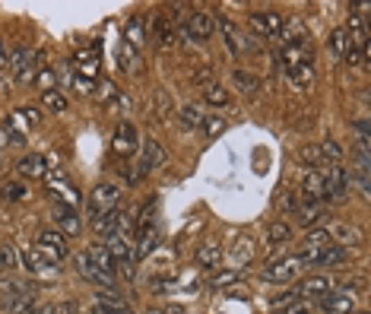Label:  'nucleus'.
I'll return each instance as SVG.
<instances>
[{
    "label": "nucleus",
    "mask_w": 371,
    "mask_h": 314,
    "mask_svg": "<svg viewBox=\"0 0 371 314\" xmlns=\"http://www.w3.org/2000/svg\"><path fill=\"white\" fill-rule=\"evenodd\" d=\"M42 61H45V54L42 51H32V48H13V54L7 57V67L13 70V79L16 83H35V73L42 70Z\"/></svg>",
    "instance_id": "obj_1"
},
{
    "label": "nucleus",
    "mask_w": 371,
    "mask_h": 314,
    "mask_svg": "<svg viewBox=\"0 0 371 314\" xmlns=\"http://www.w3.org/2000/svg\"><path fill=\"white\" fill-rule=\"evenodd\" d=\"M121 207V187L105 181V185H95L89 200H86V210H89V222L99 219L105 213H114V210Z\"/></svg>",
    "instance_id": "obj_2"
},
{
    "label": "nucleus",
    "mask_w": 371,
    "mask_h": 314,
    "mask_svg": "<svg viewBox=\"0 0 371 314\" xmlns=\"http://www.w3.org/2000/svg\"><path fill=\"white\" fill-rule=\"evenodd\" d=\"M213 32H216V19L207 13V10H194V13L184 19V26L178 29V36L184 38L187 45L207 42V38H213Z\"/></svg>",
    "instance_id": "obj_3"
},
{
    "label": "nucleus",
    "mask_w": 371,
    "mask_h": 314,
    "mask_svg": "<svg viewBox=\"0 0 371 314\" xmlns=\"http://www.w3.org/2000/svg\"><path fill=\"white\" fill-rule=\"evenodd\" d=\"M324 171V194L327 197L324 200H333V203H340V200L349 197V187H352V175L346 165H327Z\"/></svg>",
    "instance_id": "obj_4"
},
{
    "label": "nucleus",
    "mask_w": 371,
    "mask_h": 314,
    "mask_svg": "<svg viewBox=\"0 0 371 314\" xmlns=\"http://www.w3.org/2000/svg\"><path fill=\"white\" fill-rule=\"evenodd\" d=\"M324 314H356V292L352 285H336L324 299H317Z\"/></svg>",
    "instance_id": "obj_5"
},
{
    "label": "nucleus",
    "mask_w": 371,
    "mask_h": 314,
    "mask_svg": "<svg viewBox=\"0 0 371 314\" xmlns=\"http://www.w3.org/2000/svg\"><path fill=\"white\" fill-rule=\"evenodd\" d=\"M159 242H162V228H159L156 219L136 226V232H134V260H146V257L159 248Z\"/></svg>",
    "instance_id": "obj_6"
},
{
    "label": "nucleus",
    "mask_w": 371,
    "mask_h": 314,
    "mask_svg": "<svg viewBox=\"0 0 371 314\" xmlns=\"http://www.w3.org/2000/svg\"><path fill=\"white\" fill-rule=\"evenodd\" d=\"M301 270H305V264H301L299 254H295V257H279V260L267 264L260 276H264L267 283H292V279L301 276Z\"/></svg>",
    "instance_id": "obj_7"
},
{
    "label": "nucleus",
    "mask_w": 371,
    "mask_h": 314,
    "mask_svg": "<svg viewBox=\"0 0 371 314\" xmlns=\"http://www.w3.org/2000/svg\"><path fill=\"white\" fill-rule=\"evenodd\" d=\"M35 248L42 251L45 257H51L54 264H61V260H67V254H70V244H67V238L57 232V228H42L35 238Z\"/></svg>",
    "instance_id": "obj_8"
},
{
    "label": "nucleus",
    "mask_w": 371,
    "mask_h": 314,
    "mask_svg": "<svg viewBox=\"0 0 371 314\" xmlns=\"http://www.w3.org/2000/svg\"><path fill=\"white\" fill-rule=\"evenodd\" d=\"M283 22L285 19L276 13V10H254V13L248 16L251 32H254V36H264V38H276Z\"/></svg>",
    "instance_id": "obj_9"
},
{
    "label": "nucleus",
    "mask_w": 371,
    "mask_h": 314,
    "mask_svg": "<svg viewBox=\"0 0 371 314\" xmlns=\"http://www.w3.org/2000/svg\"><path fill=\"white\" fill-rule=\"evenodd\" d=\"M22 267H26L32 276H45V279L57 276V270H61V267H57L51 257H45L38 248H26V251H22Z\"/></svg>",
    "instance_id": "obj_10"
},
{
    "label": "nucleus",
    "mask_w": 371,
    "mask_h": 314,
    "mask_svg": "<svg viewBox=\"0 0 371 314\" xmlns=\"http://www.w3.org/2000/svg\"><path fill=\"white\" fill-rule=\"evenodd\" d=\"M111 150L118 152V156H130V152L140 150V134H136V127L130 121L118 124V130H114V140H111Z\"/></svg>",
    "instance_id": "obj_11"
},
{
    "label": "nucleus",
    "mask_w": 371,
    "mask_h": 314,
    "mask_svg": "<svg viewBox=\"0 0 371 314\" xmlns=\"http://www.w3.org/2000/svg\"><path fill=\"white\" fill-rule=\"evenodd\" d=\"M165 162H168V152H165L156 140L146 136V140L140 143V171H143V175H150V171L162 168Z\"/></svg>",
    "instance_id": "obj_12"
},
{
    "label": "nucleus",
    "mask_w": 371,
    "mask_h": 314,
    "mask_svg": "<svg viewBox=\"0 0 371 314\" xmlns=\"http://www.w3.org/2000/svg\"><path fill=\"white\" fill-rule=\"evenodd\" d=\"M48 197H51V203H54V207H67V210H77L79 207V191L73 185H67L64 178L61 181H51L48 185Z\"/></svg>",
    "instance_id": "obj_13"
},
{
    "label": "nucleus",
    "mask_w": 371,
    "mask_h": 314,
    "mask_svg": "<svg viewBox=\"0 0 371 314\" xmlns=\"http://www.w3.org/2000/svg\"><path fill=\"white\" fill-rule=\"evenodd\" d=\"M333 289V283H330V276H324V273H317V276H308V279H301L299 285H295V295L299 299H324V295Z\"/></svg>",
    "instance_id": "obj_14"
},
{
    "label": "nucleus",
    "mask_w": 371,
    "mask_h": 314,
    "mask_svg": "<svg viewBox=\"0 0 371 314\" xmlns=\"http://www.w3.org/2000/svg\"><path fill=\"white\" fill-rule=\"evenodd\" d=\"M152 42L159 51H171L178 45V26L168 19V16H159L156 26H152Z\"/></svg>",
    "instance_id": "obj_15"
},
{
    "label": "nucleus",
    "mask_w": 371,
    "mask_h": 314,
    "mask_svg": "<svg viewBox=\"0 0 371 314\" xmlns=\"http://www.w3.org/2000/svg\"><path fill=\"white\" fill-rule=\"evenodd\" d=\"M324 216H327V207H324V203H317V200H301L299 207H295V219H299L301 228L321 226Z\"/></svg>",
    "instance_id": "obj_16"
},
{
    "label": "nucleus",
    "mask_w": 371,
    "mask_h": 314,
    "mask_svg": "<svg viewBox=\"0 0 371 314\" xmlns=\"http://www.w3.org/2000/svg\"><path fill=\"white\" fill-rule=\"evenodd\" d=\"M3 311L7 314H32L35 311V295L26 289H10V295H3Z\"/></svg>",
    "instance_id": "obj_17"
},
{
    "label": "nucleus",
    "mask_w": 371,
    "mask_h": 314,
    "mask_svg": "<svg viewBox=\"0 0 371 314\" xmlns=\"http://www.w3.org/2000/svg\"><path fill=\"white\" fill-rule=\"evenodd\" d=\"M216 26L222 29V36H226V45H228V51H232V54H242V51H254V48H257V45H254V38H244L242 32L235 29V22L219 19Z\"/></svg>",
    "instance_id": "obj_18"
},
{
    "label": "nucleus",
    "mask_w": 371,
    "mask_h": 314,
    "mask_svg": "<svg viewBox=\"0 0 371 314\" xmlns=\"http://www.w3.org/2000/svg\"><path fill=\"white\" fill-rule=\"evenodd\" d=\"M73 264H77V273L86 279V283H93V285H111V283H114V276L102 273L99 267H95L93 260L86 257V251H83V254H77V260H73Z\"/></svg>",
    "instance_id": "obj_19"
},
{
    "label": "nucleus",
    "mask_w": 371,
    "mask_h": 314,
    "mask_svg": "<svg viewBox=\"0 0 371 314\" xmlns=\"http://www.w3.org/2000/svg\"><path fill=\"white\" fill-rule=\"evenodd\" d=\"M124 42L136 51L150 42V29H146V19H143V16H130L127 19V26H124Z\"/></svg>",
    "instance_id": "obj_20"
},
{
    "label": "nucleus",
    "mask_w": 371,
    "mask_h": 314,
    "mask_svg": "<svg viewBox=\"0 0 371 314\" xmlns=\"http://www.w3.org/2000/svg\"><path fill=\"white\" fill-rule=\"evenodd\" d=\"M301 200H317V203H327V194H324V171L321 168H314L305 175V185H301Z\"/></svg>",
    "instance_id": "obj_21"
},
{
    "label": "nucleus",
    "mask_w": 371,
    "mask_h": 314,
    "mask_svg": "<svg viewBox=\"0 0 371 314\" xmlns=\"http://www.w3.org/2000/svg\"><path fill=\"white\" fill-rule=\"evenodd\" d=\"M54 219H57V232L64 238H73L79 235V228H83V222H79L77 210H67V207H54Z\"/></svg>",
    "instance_id": "obj_22"
},
{
    "label": "nucleus",
    "mask_w": 371,
    "mask_h": 314,
    "mask_svg": "<svg viewBox=\"0 0 371 314\" xmlns=\"http://www.w3.org/2000/svg\"><path fill=\"white\" fill-rule=\"evenodd\" d=\"M285 79L295 86V89H308L314 83V64L311 61H301L295 67H285Z\"/></svg>",
    "instance_id": "obj_23"
},
{
    "label": "nucleus",
    "mask_w": 371,
    "mask_h": 314,
    "mask_svg": "<svg viewBox=\"0 0 371 314\" xmlns=\"http://www.w3.org/2000/svg\"><path fill=\"white\" fill-rule=\"evenodd\" d=\"M327 232H330V242L340 244V248H349V244L362 242V232H358L356 226H346V222H336V226L327 228Z\"/></svg>",
    "instance_id": "obj_24"
},
{
    "label": "nucleus",
    "mask_w": 371,
    "mask_h": 314,
    "mask_svg": "<svg viewBox=\"0 0 371 314\" xmlns=\"http://www.w3.org/2000/svg\"><path fill=\"white\" fill-rule=\"evenodd\" d=\"M276 38L283 42V48H285V45H305V48H308V32H305V26H301L299 19L283 22V29H279Z\"/></svg>",
    "instance_id": "obj_25"
},
{
    "label": "nucleus",
    "mask_w": 371,
    "mask_h": 314,
    "mask_svg": "<svg viewBox=\"0 0 371 314\" xmlns=\"http://www.w3.org/2000/svg\"><path fill=\"white\" fill-rule=\"evenodd\" d=\"M16 168H19L22 178H35V181L38 178H48V165H45V156H35V152H32V156H22Z\"/></svg>",
    "instance_id": "obj_26"
},
{
    "label": "nucleus",
    "mask_w": 371,
    "mask_h": 314,
    "mask_svg": "<svg viewBox=\"0 0 371 314\" xmlns=\"http://www.w3.org/2000/svg\"><path fill=\"white\" fill-rule=\"evenodd\" d=\"M73 64H77L73 67V77H83V79H89V83H95V77H99V57L79 51Z\"/></svg>",
    "instance_id": "obj_27"
},
{
    "label": "nucleus",
    "mask_w": 371,
    "mask_h": 314,
    "mask_svg": "<svg viewBox=\"0 0 371 314\" xmlns=\"http://www.w3.org/2000/svg\"><path fill=\"white\" fill-rule=\"evenodd\" d=\"M222 264V244L216 242H207L197 248V267H203V270H216V267Z\"/></svg>",
    "instance_id": "obj_28"
},
{
    "label": "nucleus",
    "mask_w": 371,
    "mask_h": 314,
    "mask_svg": "<svg viewBox=\"0 0 371 314\" xmlns=\"http://www.w3.org/2000/svg\"><path fill=\"white\" fill-rule=\"evenodd\" d=\"M330 232L327 228H311L305 235V242H301V251L299 254H317V251H324V248H330Z\"/></svg>",
    "instance_id": "obj_29"
},
{
    "label": "nucleus",
    "mask_w": 371,
    "mask_h": 314,
    "mask_svg": "<svg viewBox=\"0 0 371 314\" xmlns=\"http://www.w3.org/2000/svg\"><path fill=\"white\" fill-rule=\"evenodd\" d=\"M86 257H89V260H93V264L99 267L102 273H108V276H118V273H114V257L108 254L105 244H89V248H86Z\"/></svg>",
    "instance_id": "obj_30"
},
{
    "label": "nucleus",
    "mask_w": 371,
    "mask_h": 314,
    "mask_svg": "<svg viewBox=\"0 0 371 314\" xmlns=\"http://www.w3.org/2000/svg\"><path fill=\"white\" fill-rule=\"evenodd\" d=\"M232 86H235L242 95H257L260 93V77H254L251 70H235L232 73Z\"/></svg>",
    "instance_id": "obj_31"
},
{
    "label": "nucleus",
    "mask_w": 371,
    "mask_h": 314,
    "mask_svg": "<svg viewBox=\"0 0 371 314\" xmlns=\"http://www.w3.org/2000/svg\"><path fill=\"white\" fill-rule=\"evenodd\" d=\"M346 260H349V248L330 244V248H324L321 254H317V264H314V267H342Z\"/></svg>",
    "instance_id": "obj_32"
},
{
    "label": "nucleus",
    "mask_w": 371,
    "mask_h": 314,
    "mask_svg": "<svg viewBox=\"0 0 371 314\" xmlns=\"http://www.w3.org/2000/svg\"><path fill=\"white\" fill-rule=\"evenodd\" d=\"M203 121H207V114H203L200 105H184L181 114H178L181 130H197V127H203Z\"/></svg>",
    "instance_id": "obj_33"
},
{
    "label": "nucleus",
    "mask_w": 371,
    "mask_h": 314,
    "mask_svg": "<svg viewBox=\"0 0 371 314\" xmlns=\"http://www.w3.org/2000/svg\"><path fill=\"white\" fill-rule=\"evenodd\" d=\"M95 308H102V311H114V314H134L127 308V301H124L121 295H114V292H99V295H95Z\"/></svg>",
    "instance_id": "obj_34"
},
{
    "label": "nucleus",
    "mask_w": 371,
    "mask_h": 314,
    "mask_svg": "<svg viewBox=\"0 0 371 314\" xmlns=\"http://www.w3.org/2000/svg\"><path fill=\"white\" fill-rule=\"evenodd\" d=\"M118 61H121L118 67H124V70H130V73H136V70H140V51H136V48H130L127 42H121V45H118Z\"/></svg>",
    "instance_id": "obj_35"
},
{
    "label": "nucleus",
    "mask_w": 371,
    "mask_h": 314,
    "mask_svg": "<svg viewBox=\"0 0 371 314\" xmlns=\"http://www.w3.org/2000/svg\"><path fill=\"white\" fill-rule=\"evenodd\" d=\"M352 48H356V45H352V38H349V32H346V29H336L333 36H330V51H333L336 57H346Z\"/></svg>",
    "instance_id": "obj_36"
},
{
    "label": "nucleus",
    "mask_w": 371,
    "mask_h": 314,
    "mask_svg": "<svg viewBox=\"0 0 371 314\" xmlns=\"http://www.w3.org/2000/svg\"><path fill=\"white\" fill-rule=\"evenodd\" d=\"M228 99H232V95H228V89H222L219 83H213V86H207V89H203V102H207V105H213V108H226Z\"/></svg>",
    "instance_id": "obj_37"
},
{
    "label": "nucleus",
    "mask_w": 371,
    "mask_h": 314,
    "mask_svg": "<svg viewBox=\"0 0 371 314\" xmlns=\"http://www.w3.org/2000/svg\"><path fill=\"white\" fill-rule=\"evenodd\" d=\"M42 102H45V108H48V111H54V114H64L67 108H70V102H67V95L61 93V89L42 93Z\"/></svg>",
    "instance_id": "obj_38"
},
{
    "label": "nucleus",
    "mask_w": 371,
    "mask_h": 314,
    "mask_svg": "<svg viewBox=\"0 0 371 314\" xmlns=\"http://www.w3.org/2000/svg\"><path fill=\"white\" fill-rule=\"evenodd\" d=\"M299 159L308 165V171L327 168V162H324V156H321V150H317V146H301V150H299Z\"/></svg>",
    "instance_id": "obj_39"
},
{
    "label": "nucleus",
    "mask_w": 371,
    "mask_h": 314,
    "mask_svg": "<svg viewBox=\"0 0 371 314\" xmlns=\"http://www.w3.org/2000/svg\"><path fill=\"white\" fill-rule=\"evenodd\" d=\"M317 150H321V156H324V162H327V165H340L342 162V146L336 140L317 143Z\"/></svg>",
    "instance_id": "obj_40"
},
{
    "label": "nucleus",
    "mask_w": 371,
    "mask_h": 314,
    "mask_svg": "<svg viewBox=\"0 0 371 314\" xmlns=\"http://www.w3.org/2000/svg\"><path fill=\"white\" fill-rule=\"evenodd\" d=\"M226 118H222V114H207V121H203V136H207V140H216V136L219 134H226Z\"/></svg>",
    "instance_id": "obj_41"
},
{
    "label": "nucleus",
    "mask_w": 371,
    "mask_h": 314,
    "mask_svg": "<svg viewBox=\"0 0 371 314\" xmlns=\"http://www.w3.org/2000/svg\"><path fill=\"white\" fill-rule=\"evenodd\" d=\"M238 279H242V273H238V270H219V273H213V276L207 279V285H210V289H226V285L238 283Z\"/></svg>",
    "instance_id": "obj_42"
},
{
    "label": "nucleus",
    "mask_w": 371,
    "mask_h": 314,
    "mask_svg": "<svg viewBox=\"0 0 371 314\" xmlns=\"http://www.w3.org/2000/svg\"><path fill=\"white\" fill-rule=\"evenodd\" d=\"M0 197H3V200H26L29 187L22 185V181H7V185L0 187Z\"/></svg>",
    "instance_id": "obj_43"
},
{
    "label": "nucleus",
    "mask_w": 371,
    "mask_h": 314,
    "mask_svg": "<svg viewBox=\"0 0 371 314\" xmlns=\"http://www.w3.org/2000/svg\"><path fill=\"white\" fill-rule=\"evenodd\" d=\"M289 238H292V228L285 226V222H273L270 232H267V242L270 244H285Z\"/></svg>",
    "instance_id": "obj_44"
},
{
    "label": "nucleus",
    "mask_w": 371,
    "mask_h": 314,
    "mask_svg": "<svg viewBox=\"0 0 371 314\" xmlns=\"http://www.w3.org/2000/svg\"><path fill=\"white\" fill-rule=\"evenodd\" d=\"M35 83L42 86V93H51V89H57V73L48 70V67H42V70L35 73Z\"/></svg>",
    "instance_id": "obj_45"
},
{
    "label": "nucleus",
    "mask_w": 371,
    "mask_h": 314,
    "mask_svg": "<svg viewBox=\"0 0 371 314\" xmlns=\"http://www.w3.org/2000/svg\"><path fill=\"white\" fill-rule=\"evenodd\" d=\"M22 264V254L16 248H10V244H3V267H10V270H13V267H19Z\"/></svg>",
    "instance_id": "obj_46"
},
{
    "label": "nucleus",
    "mask_w": 371,
    "mask_h": 314,
    "mask_svg": "<svg viewBox=\"0 0 371 314\" xmlns=\"http://www.w3.org/2000/svg\"><path fill=\"white\" fill-rule=\"evenodd\" d=\"M292 301H299V295H295V289H292V292H283V295H276V299H273L270 305H273V311H283V308H285V305H292Z\"/></svg>",
    "instance_id": "obj_47"
},
{
    "label": "nucleus",
    "mask_w": 371,
    "mask_h": 314,
    "mask_svg": "<svg viewBox=\"0 0 371 314\" xmlns=\"http://www.w3.org/2000/svg\"><path fill=\"white\" fill-rule=\"evenodd\" d=\"M276 314H311V305H308L305 299H299V301H292V305H285L283 311H276Z\"/></svg>",
    "instance_id": "obj_48"
},
{
    "label": "nucleus",
    "mask_w": 371,
    "mask_h": 314,
    "mask_svg": "<svg viewBox=\"0 0 371 314\" xmlns=\"http://www.w3.org/2000/svg\"><path fill=\"white\" fill-rule=\"evenodd\" d=\"M95 95H99V102H105V105H108V102L118 95V89H114V83H108V79H105V83L99 86V93H95Z\"/></svg>",
    "instance_id": "obj_49"
},
{
    "label": "nucleus",
    "mask_w": 371,
    "mask_h": 314,
    "mask_svg": "<svg viewBox=\"0 0 371 314\" xmlns=\"http://www.w3.org/2000/svg\"><path fill=\"white\" fill-rule=\"evenodd\" d=\"M19 111L26 114V121L32 124V127H38V121H42V111H38V108H32V105H29V108H19Z\"/></svg>",
    "instance_id": "obj_50"
},
{
    "label": "nucleus",
    "mask_w": 371,
    "mask_h": 314,
    "mask_svg": "<svg viewBox=\"0 0 371 314\" xmlns=\"http://www.w3.org/2000/svg\"><path fill=\"white\" fill-rule=\"evenodd\" d=\"M13 134L7 130V124H0V150H7V146H13Z\"/></svg>",
    "instance_id": "obj_51"
},
{
    "label": "nucleus",
    "mask_w": 371,
    "mask_h": 314,
    "mask_svg": "<svg viewBox=\"0 0 371 314\" xmlns=\"http://www.w3.org/2000/svg\"><path fill=\"white\" fill-rule=\"evenodd\" d=\"M194 83H197V86H203V89H207V86H213V77H210V70H200L197 77H194Z\"/></svg>",
    "instance_id": "obj_52"
},
{
    "label": "nucleus",
    "mask_w": 371,
    "mask_h": 314,
    "mask_svg": "<svg viewBox=\"0 0 371 314\" xmlns=\"http://www.w3.org/2000/svg\"><path fill=\"white\" fill-rule=\"evenodd\" d=\"M0 70H7V48H3V42H0Z\"/></svg>",
    "instance_id": "obj_53"
},
{
    "label": "nucleus",
    "mask_w": 371,
    "mask_h": 314,
    "mask_svg": "<svg viewBox=\"0 0 371 314\" xmlns=\"http://www.w3.org/2000/svg\"><path fill=\"white\" fill-rule=\"evenodd\" d=\"M93 314H114V311H102V308H93Z\"/></svg>",
    "instance_id": "obj_54"
},
{
    "label": "nucleus",
    "mask_w": 371,
    "mask_h": 314,
    "mask_svg": "<svg viewBox=\"0 0 371 314\" xmlns=\"http://www.w3.org/2000/svg\"><path fill=\"white\" fill-rule=\"evenodd\" d=\"M0 267H3V244H0Z\"/></svg>",
    "instance_id": "obj_55"
},
{
    "label": "nucleus",
    "mask_w": 371,
    "mask_h": 314,
    "mask_svg": "<svg viewBox=\"0 0 371 314\" xmlns=\"http://www.w3.org/2000/svg\"><path fill=\"white\" fill-rule=\"evenodd\" d=\"M358 314H365V311H358Z\"/></svg>",
    "instance_id": "obj_56"
}]
</instances>
